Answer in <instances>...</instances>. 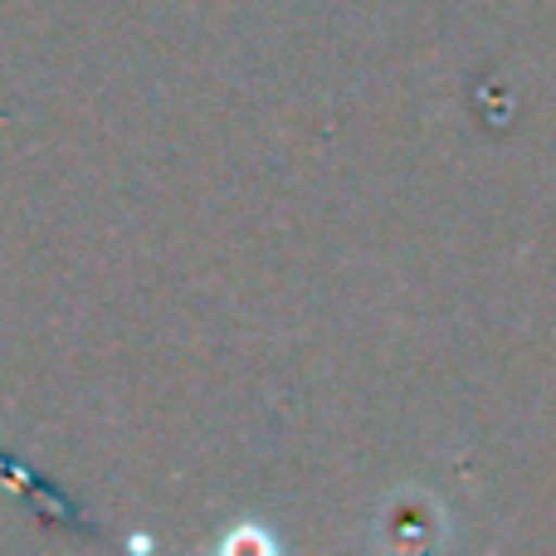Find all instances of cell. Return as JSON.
I'll list each match as a JSON object with an SVG mask.
<instances>
[{
	"label": "cell",
	"mask_w": 556,
	"mask_h": 556,
	"mask_svg": "<svg viewBox=\"0 0 556 556\" xmlns=\"http://www.w3.org/2000/svg\"><path fill=\"white\" fill-rule=\"evenodd\" d=\"M220 552H260V556H269L274 538L260 528V522H240L235 532H225V538H220Z\"/></svg>",
	"instance_id": "1"
}]
</instances>
